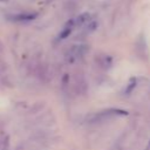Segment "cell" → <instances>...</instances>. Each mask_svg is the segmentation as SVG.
I'll list each match as a JSON object with an SVG mask.
<instances>
[{
  "instance_id": "cell-1",
  "label": "cell",
  "mask_w": 150,
  "mask_h": 150,
  "mask_svg": "<svg viewBox=\"0 0 150 150\" xmlns=\"http://www.w3.org/2000/svg\"><path fill=\"white\" fill-rule=\"evenodd\" d=\"M88 50V47L84 46V45H76V46H73L70 48V50L68 52V59L70 61H74L79 57H81L82 55H84Z\"/></svg>"
},
{
  "instance_id": "cell-2",
  "label": "cell",
  "mask_w": 150,
  "mask_h": 150,
  "mask_svg": "<svg viewBox=\"0 0 150 150\" xmlns=\"http://www.w3.org/2000/svg\"><path fill=\"white\" fill-rule=\"evenodd\" d=\"M115 115H127V111L121 110V109H108V110L101 111L97 115H95L93 121H102L104 118H109V117L115 116Z\"/></svg>"
},
{
  "instance_id": "cell-3",
  "label": "cell",
  "mask_w": 150,
  "mask_h": 150,
  "mask_svg": "<svg viewBox=\"0 0 150 150\" xmlns=\"http://www.w3.org/2000/svg\"><path fill=\"white\" fill-rule=\"evenodd\" d=\"M90 20V14L89 13H83L81 15H79L76 19L73 20V23H74V27L75 26H82V25H86L87 22H89Z\"/></svg>"
},
{
  "instance_id": "cell-4",
  "label": "cell",
  "mask_w": 150,
  "mask_h": 150,
  "mask_svg": "<svg viewBox=\"0 0 150 150\" xmlns=\"http://www.w3.org/2000/svg\"><path fill=\"white\" fill-rule=\"evenodd\" d=\"M97 27V22L96 21H90V22H87L86 23V28H84V32L86 33H90L93 30H95Z\"/></svg>"
}]
</instances>
